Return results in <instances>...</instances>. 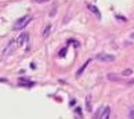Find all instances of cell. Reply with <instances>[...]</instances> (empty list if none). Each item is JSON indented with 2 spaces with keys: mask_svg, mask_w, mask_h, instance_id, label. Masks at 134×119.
I'll use <instances>...</instances> for the list:
<instances>
[{
  "mask_svg": "<svg viewBox=\"0 0 134 119\" xmlns=\"http://www.w3.org/2000/svg\"><path fill=\"white\" fill-rule=\"evenodd\" d=\"M109 116H110V107L109 106H106L103 110H102V113L98 119H109Z\"/></svg>",
  "mask_w": 134,
  "mask_h": 119,
  "instance_id": "obj_5",
  "label": "cell"
},
{
  "mask_svg": "<svg viewBox=\"0 0 134 119\" xmlns=\"http://www.w3.org/2000/svg\"><path fill=\"white\" fill-rule=\"evenodd\" d=\"M27 38H29V35H27L26 32H23V33H20V36L18 37V41H17V44L19 46L24 45L25 43L27 42Z\"/></svg>",
  "mask_w": 134,
  "mask_h": 119,
  "instance_id": "obj_4",
  "label": "cell"
},
{
  "mask_svg": "<svg viewBox=\"0 0 134 119\" xmlns=\"http://www.w3.org/2000/svg\"><path fill=\"white\" fill-rule=\"evenodd\" d=\"M129 118L134 119V107H131V110H129Z\"/></svg>",
  "mask_w": 134,
  "mask_h": 119,
  "instance_id": "obj_13",
  "label": "cell"
},
{
  "mask_svg": "<svg viewBox=\"0 0 134 119\" xmlns=\"http://www.w3.org/2000/svg\"><path fill=\"white\" fill-rule=\"evenodd\" d=\"M90 63V60H87V61H86V63L83 64V65H82V67H81L80 69H78V70H77V73H76V76H77V77H80L81 75H82V74H83V72H84V70H86V68H87V67H88V64Z\"/></svg>",
  "mask_w": 134,
  "mask_h": 119,
  "instance_id": "obj_6",
  "label": "cell"
},
{
  "mask_svg": "<svg viewBox=\"0 0 134 119\" xmlns=\"http://www.w3.org/2000/svg\"><path fill=\"white\" fill-rule=\"evenodd\" d=\"M131 38H132V39H134V32H133V33H131Z\"/></svg>",
  "mask_w": 134,
  "mask_h": 119,
  "instance_id": "obj_16",
  "label": "cell"
},
{
  "mask_svg": "<svg viewBox=\"0 0 134 119\" xmlns=\"http://www.w3.org/2000/svg\"><path fill=\"white\" fill-rule=\"evenodd\" d=\"M95 58L98 61H102V62H113L115 61V56L110 55V54H98L95 56Z\"/></svg>",
  "mask_w": 134,
  "mask_h": 119,
  "instance_id": "obj_2",
  "label": "cell"
},
{
  "mask_svg": "<svg viewBox=\"0 0 134 119\" xmlns=\"http://www.w3.org/2000/svg\"><path fill=\"white\" fill-rule=\"evenodd\" d=\"M31 17L30 16H24V17H21V18L17 19L16 22H14V24H13V30H20V29L25 28L27 24L31 22Z\"/></svg>",
  "mask_w": 134,
  "mask_h": 119,
  "instance_id": "obj_1",
  "label": "cell"
},
{
  "mask_svg": "<svg viewBox=\"0 0 134 119\" xmlns=\"http://www.w3.org/2000/svg\"><path fill=\"white\" fill-rule=\"evenodd\" d=\"M67 50H68L67 48H64L63 50H61V53H59V56H61V57H64V56L67 55Z\"/></svg>",
  "mask_w": 134,
  "mask_h": 119,
  "instance_id": "obj_12",
  "label": "cell"
},
{
  "mask_svg": "<svg viewBox=\"0 0 134 119\" xmlns=\"http://www.w3.org/2000/svg\"><path fill=\"white\" fill-rule=\"evenodd\" d=\"M90 101H91L90 95H87V97H86V108H87V111H88V112L91 110V104H90Z\"/></svg>",
  "mask_w": 134,
  "mask_h": 119,
  "instance_id": "obj_10",
  "label": "cell"
},
{
  "mask_svg": "<svg viewBox=\"0 0 134 119\" xmlns=\"http://www.w3.org/2000/svg\"><path fill=\"white\" fill-rule=\"evenodd\" d=\"M88 9H89V11H91L97 18H101V13H100V11L97 10V7L96 6H94V5H89L88 6Z\"/></svg>",
  "mask_w": 134,
  "mask_h": 119,
  "instance_id": "obj_7",
  "label": "cell"
},
{
  "mask_svg": "<svg viewBox=\"0 0 134 119\" xmlns=\"http://www.w3.org/2000/svg\"><path fill=\"white\" fill-rule=\"evenodd\" d=\"M132 73H133V70L129 69V68H127V69H125V70H122L121 75H122V76H129V75H132Z\"/></svg>",
  "mask_w": 134,
  "mask_h": 119,
  "instance_id": "obj_11",
  "label": "cell"
},
{
  "mask_svg": "<svg viewBox=\"0 0 134 119\" xmlns=\"http://www.w3.org/2000/svg\"><path fill=\"white\" fill-rule=\"evenodd\" d=\"M107 79L110 80V81H121V79H120L116 74H113V73L107 74Z\"/></svg>",
  "mask_w": 134,
  "mask_h": 119,
  "instance_id": "obj_8",
  "label": "cell"
},
{
  "mask_svg": "<svg viewBox=\"0 0 134 119\" xmlns=\"http://www.w3.org/2000/svg\"><path fill=\"white\" fill-rule=\"evenodd\" d=\"M133 83H134V79L131 80V81H128V85H133Z\"/></svg>",
  "mask_w": 134,
  "mask_h": 119,
  "instance_id": "obj_15",
  "label": "cell"
},
{
  "mask_svg": "<svg viewBox=\"0 0 134 119\" xmlns=\"http://www.w3.org/2000/svg\"><path fill=\"white\" fill-rule=\"evenodd\" d=\"M51 25H46L44 28V30H43V33H42V36H43V38H46V37L49 36V33H50V31H51Z\"/></svg>",
  "mask_w": 134,
  "mask_h": 119,
  "instance_id": "obj_9",
  "label": "cell"
},
{
  "mask_svg": "<svg viewBox=\"0 0 134 119\" xmlns=\"http://www.w3.org/2000/svg\"><path fill=\"white\" fill-rule=\"evenodd\" d=\"M14 41H11L9 43V45L6 46L5 49H4V51H2V56H7V55H10L12 51H13V49H14Z\"/></svg>",
  "mask_w": 134,
  "mask_h": 119,
  "instance_id": "obj_3",
  "label": "cell"
},
{
  "mask_svg": "<svg viewBox=\"0 0 134 119\" xmlns=\"http://www.w3.org/2000/svg\"><path fill=\"white\" fill-rule=\"evenodd\" d=\"M37 4H45V2H48V1H50V0H33Z\"/></svg>",
  "mask_w": 134,
  "mask_h": 119,
  "instance_id": "obj_14",
  "label": "cell"
}]
</instances>
